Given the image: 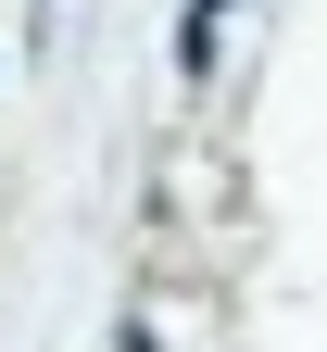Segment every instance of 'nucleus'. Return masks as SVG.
I'll return each instance as SVG.
<instances>
[{"label": "nucleus", "instance_id": "obj_1", "mask_svg": "<svg viewBox=\"0 0 327 352\" xmlns=\"http://www.w3.org/2000/svg\"><path fill=\"white\" fill-rule=\"evenodd\" d=\"M25 51H51V0H25Z\"/></svg>", "mask_w": 327, "mask_h": 352}, {"label": "nucleus", "instance_id": "obj_2", "mask_svg": "<svg viewBox=\"0 0 327 352\" xmlns=\"http://www.w3.org/2000/svg\"><path fill=\"white\" fill-rule=\"evenodd\" d=\"M189 13H226V0H189Z\"/></svg>", "mask_w": 327, "mask_h": 352}]
</instances>
